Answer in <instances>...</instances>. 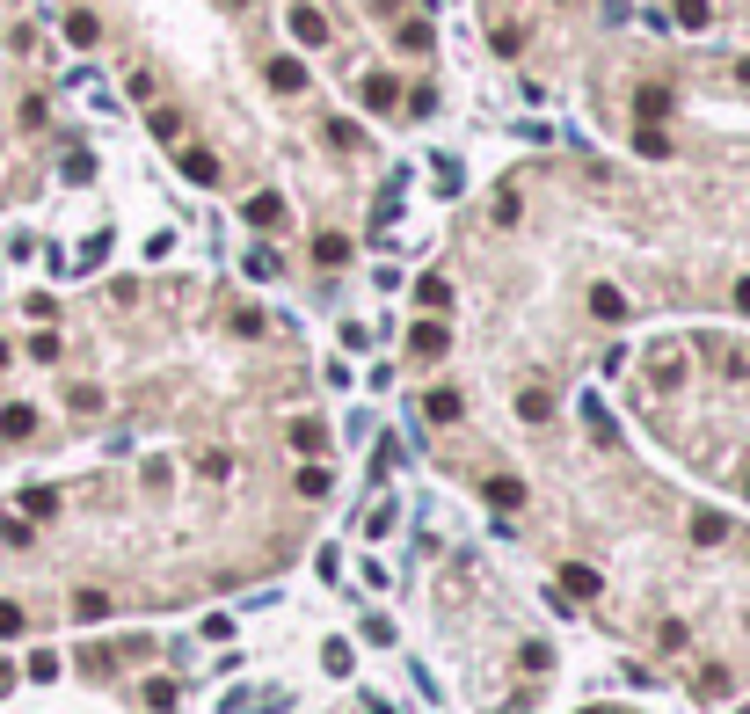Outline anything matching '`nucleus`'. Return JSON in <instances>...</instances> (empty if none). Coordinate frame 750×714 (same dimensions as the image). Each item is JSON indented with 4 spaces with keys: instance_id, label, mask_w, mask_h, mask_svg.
Returning a JSON list of instances; mask_svg holds the SVG:
<instances>
[{
    "instance_id": "obj_25",
    "label": "nucleus",
    "mask_w": 750,
    "mask_h": 714,
    "mask_svg": "<svg viewBox=\"0 0 750 714\" xmlns=\"http://www.w3.org/2000/svg\"><path fill=\"white\" fill-rule=\"evenodd\" d=\"M700 692H707V700H721V692H729V671H721V664H707V671H700Z\"/></svg>"
},
{
    "instance_id": "obj_18",
    "label": "nucleus",
    "mask_w": 750,
    "mask_h": 714,
    "mask_svg": "<svg viewBox=\"0 0 750 714\" xmlns=\"http://www.w3.org/2000/svg\"><path fill=\"white\" fill-rule=\"evenodd\" d=\"M591 314H598V321H619V314H626V299H619L612 285H598V292H591Z\"/></svg>"
},
{
    "instance_id": "obj_12",
    "label": "nucleus",
    "mask_w": 750,
    "mask_h": 714,
    "mask_svg": "<svg viewBox=\"0 0 750 714\" xmlns=\"http://www.w3.org/2000/svg\"><path fill=\"white\" fill-rule=\"evenodd\" d=\"M270 88H277V95H299V88H306V66H299V59H270Z\"/></svg>"
},
{
    "instance_id": "obj_1",
    "label": "nucleus",
    "mask_w": 750,
    "mask_h": 714,
    "mask_svg": "<svg viewBox=\"0 0 750 714\" xmlns=\"http://www.w3.org/2000/svg\"><path fill=\"white\" fill-rule=\"evenodd\" d=\"M670 109H678V95H670V88H656V81H649V88L634 95V117H641V125H663Z\"/></svg>"
},
{
    "instance_id": "obj_19",
    "label": "nucleus",
    "mask_w": 750,
    "mask_h": 714,
    "mask_svg": "<svg viewBox=\"0 0 750 714\" xmlns=\"http://www.w3.org/2000/svg\"><path fill=\"white\" fill-rule=\"evenodd\" d=\"M678 22H685V30H707L714 8H707V0H678Z\"/></svg>"
},
{
    "instance_id": "obj_22",
    "label": "nucleus",
    "mask_w": 750,
    "mask_h": 714,
    "mask_svg": "<svg viewBox=\"0 0 750 714\" xmlns=\"http://www.w3.org/2000/svg\"><path fill=\"white\" fill-rule=\"evenodd\" d=\"M22 511H37V518H51V511H59V488H30V496H22Z\"/></svg>"
},
{
    "instance_id": "obj_15",
    "label": "nucleus",
    "mask_w": 750,
    "mask_h": 714,
    "mask_svg": "<svg viewBox=\"0 0 750 714\" xmlns=\"http://www.w3.org/2000/svg\"><path fill=\"white\" fill-rule=\"evenodd\" d=\"M364 102H371V109H394V102H401V88H394L387 73H371V81H364Z\"/></svg>"
},
{
    "instance_id": "obj_20",
    "label": "nucleus",
    "mask_w": 750,
    "mask_h": 714,
    "mask_svg": "<svg viewBox=\"0 0 750 714\" xmlns=\"http://www.w3.org/2000/svg\"><path fill=\"white\" fill-rule=\"evenodd\" d=\"M66 37H73V44H95L102 30H95V15H88V8H73V15H66Z\"/></svg>"
},
{
    "instance_id": "obj_10",
    "label": "nucleus",
    "mask_w": 750,
    "mask_h": 714,
    "mask_svg": "<svg viewBox=\"0 0 750 714\" xmlns=\"http://www.w3.org/2000/svg\"><path fill=\"white\" fill-rule=\"evenodd\" d=\"M445 343H452V336H445V321H415V336H408V350H415V357H438Z\"/></svg>"
},
{
    "instance_id": "obj_9",
    "label": "nucleus",
    "mask_w": 750,
    "mask_h": 714,
    "mask_svg": "<svg viewBox=\"0 0 750 714\" xmlns=\"http://www.w3.org/2000/svg\"><path fill=\"white\" fill-rule=\"evenodd\" d=\"M248 227H285V197H277V190L248 197Z\"/></svg>"
},
{
    "instance_id": "obj_21",
    "label": "nucleus",
    "mask_w": 750,
    "mask_h": 714,
    "mask_svg": "<svg viewBox=\"0 0 750 714\" xmlns=\"http://www.w3.org/2000/svg\"><path fill=\"white\" fill-rule=\"evenodd\" d=\"M81 671H88V678H110V671H117V656H110V649H88V656H81Z\"/></svg>"
},
{
    "instance_id": "obj_33",
    "label": "nucleus",
    "mask_w": 750,
    "mask_h": 714,
    "mask_svg": "<svg viewBox=\"0 0 750 714\" xmlns=\"http://www.w3.org/2000/svg\"><path fill=\"white\" fill-rule=\"evenodd\" d=\"M8 685H15V671H8V664H0V692H8Z\"/></svg>"
},
{
    "instance_id": "obj_34",
    "label": "nucleus",
    "mask_w": 750,
    "mask_h": 714,
    "mask_svg": "<svg viewBox=\"0 0 750 714\" xmlns=\"http://www.w3.org/2000/svg\"><path fill=\"white\" fill-rule=\"evenodd\" d=\"M0 365H8V343H0Z\"/></svg>"
},
{
    "instance_id": "obj_8",
    "label": "nucleus",
    "mask_w": 750,
    "mask_h": 714,
    "mask_svg": "<svg viewBox=\"0 0 750 714\" xmlns=\"http://www.w3.org/2000/svg\"><path fill=\"white\" fill-rule=\"evenodd\" d=\"M692 539H700V546H721V539H729V511H692Z\"/></svg>"
},
{
    "instance_id": "obj_11",
    "label": "nucleus",
    "mask_w": 750,
    "mask_h": 714,
    "mask_svg": "<svg viewBox=\"0 0 750 714\" xmlns=\"http://www.w3.org/2000/svg\"><path fill=\"white\" fill-rule=\"evenodd\" d=\"M489 503H496V511H524V481H517V474H496V481H489Z\"/></svg>"
},
{
    "instance_id": "obj_3",
    "label": "nucleus",
    "mask_w": 750,
    "mask_h": 714,
    "mask_svg": "<svg viewBox=\"0 0 750 714\" xmlns=\"http://www.w3.org/2000/svg\"><path fill=\"white\" fill-rule=\"evenodd\" d=\"M175 160H183V176H190V183H197V190H211V183H219V160H211V153H204V146H183V153H175Z\"/></svg>"
},
{
    "instance_id": "obj_27",
    "label": "nucleus",
    "mask_w": 750,
    "mask_h": 714,
    "mask_svg": "<svg viewBox=\"0 0 750 714\" xmlns=\"http://www.w3.org/2000/svg\"><path fill=\"white\" fill-rule=\"evenodd\" d=\"M320 664H328V671L343 678V671H350V641H328V649H320Z\"/></svg>"
},
{
    "instance_id": "obj_35",
    "label": "nucleus",
    "mask_w": 750,
    "mask_h": 714,
    "mask_svg": "<svg viewBox=\"0 0 750 714\" xmlns=\"http://www.w3.org/2000/svg\"><path fill=\"white\" fill-rule=\"evenodd\" d=\"M743 496H750V481H743Z\"/></svg>"
},
{
    "instance_id": "obj_26",
    "label": "nucleus",
    "mask_w": 750,
    "mask_h": 714,
    "mask_svg": "<svg viewBox=\"0 0 750 714\" xmlns=\"http://www.w3.org/2000/svg\"><path fill=\"white\" fill-rule=\"evenodd\" d=\"M30 678H37V685H44V678H59V656H51V649H37V656H30Z\"/></svg>"
},
{
    "instance_id": "obj_2",
    "label": "nucleus",
    "mask_w": 750,
    "mask_h": 714,
    "mask_svg": "<svg viewBox=\"0 0 750 714\" xmlns=\"http://www.w3.org/2000/svg\"><path fill=\"white\" fill-rule=\"evenodd\" d=\"M517 416H524V423H554V387H540V379L517 387Z\"/></svg>"
},
{
    "instance_id": "obj_30",
    "label": "nucleus",
    "mask_w": 750,
    "mask_h": 714,
    "mask_svg": "<svg viewBox=\"0 0 750 714\" xmlns=\"http://www.w3.org/2000/svg\"><path fill=\"white\" fill-rule=\"evenodd\" d=\"M459 183H466V176H459V160H438V190H445V197H459Z\"/></svg>"
},
{
    "instance_id": "obj_31",
    "label": "nucleus",
    "mask_w": 750,
    "mask_h": 714,
    "mask_svg": "<svg viewBox=\"0 0 750 714\" xmlns=\"http://www.w3.org/2000/svg\"><path fill=\"white\" fill-rule=\"evenodd\" d=\"M8 634H22V606H8V598H0V641Z\"/></svg>"
},
{
    "instance_id": "obj_6",
    "label": "nucleus",
    "mask_w": 750,
    "mask_h": 714,
    "mask_svg": "<svg viewBox=\"0 0 750 714\" xmlns=\"http://www.w3.org/2000/svg\"><path fill=\"white\" fill-rule=\"evenodd\" d=\"M30 430H37V409H30V401H8V409H0V437H15V445H22Z\"/></svg>"
},
{
    "instance_id": "obj_7",
    "label": "nucleus",
    "mask_w": 750,
    "mask_h": 714,
    "mask_svg": "<svg viewBox=\"0 0 750 714\" xmlns=\"http://www.w3.org/2000/svg\"><path fill=\"white\" fill-rule=\"evenodd\" d=\"M292 37L299 44H328V15H320V8H292Z\"/></svg>"
},
{
    "instance_id": "obj_13",
    "label": "nucleus",
    "mask_w": 750,
    "mask_h": 714,
    "mask_svg": "<svg viewBox=\"0 0 750 714\" xmlns=\"http://www.w3.org/2000/svg\"><path fill=\"white\" fill-rule=\"evenodd\" d=\"M292 445H299V452H320V445H328V423L299 416V423H292Z\"/></svg>"
},
{
    "instance_id": "obj_28",
    "label": "nucleus",
    "mask_w": 750,
    "mask_h": 714,
    "mask_svg": "<svg viewBox=\"0 0 750 714\" xmlns=\"http://www.w3.org/2000/svg\"><path fill=\"white\" fill-rule=\"evenodd\" d=\"M146 707L168 714V707H175V685H168V678H153V685H146Z\"/></svg>"
},
{
    "instance_id": "obj_17",
    "label": "nucleus",
    "mask_w": 750,
    "mask_h": 714,
    "mask_svg": "<svg viewBox=\"0 0 750 714\" xmlns=\"http://www.w3.org/2000/svg\"><path fill=\"white\" fill-rule=\"evenodd\" d=\"M415 299H422V314H438V306H452V285H445V278H422Z\"/></svg>"
},
{
    "instance_id": "obj_24",
    "label": "nucleus",
    "mask_w": 750,
    "mask_h": 714,
    "mask_svg": "<svg viewBox=\"0 0 750 714\" xmlns=\"http://www.w3.org/2000/svg\"><path fill=\"white\" fill-rule=\"evenodd\" d=\"M299 496H328V467H306L299 474Z\"/></svg>"
},
{
    "instance_id": "obj_23",
    "label": "nucleus",
    "mask_w": 750,
    "mask_h": 714,
    "mask_svg": "<svg viewBox=\"0 0 750 714\" xmlns=\"http://www.w3.org/2000/svg\"><path fill=\"white\" fill-rule=\"evenodd\" d=\"M73 613H81V620H102V613H110V598H102V590H81Z\"/></svg>"
},
{
    "instance_id": "obj_29",
    "label": "nucleus",
    "mask_w": 750,
    "mask_h": 714,
    "mask_svg": "<svg viewBox=\"0 0 750 714\" xmlns=\"http://www.w3.org/2000/svg\"><path fill=\"white\" fill-rule=\"evenodd\" d=\"M401 44L408 51H430V22H401Z\"/></svg>"
},
{
    "instance_id": "obj_14",
    "label": "nucleus",
    "mask_w": 750,
    "mask_h": 714,
    "mask_svg": "<svg viewBox=\"0 0 750 714\" xmlns=\"http://www.w3.org/2000/svg\"><path fill=\"white\" fill-rule=\"evenodd\" d=\"M313 262H320V270H336V262H350V241H343V234H320V241H313Z\"/></svg>"
},
{
    "instance_id": "obj_5",
    "label": "nucleus",
    "mask_w": 750,
    "mask_h": 714,
    "mask_svg": "<svg viewBox=\"0 0 750 714\" xmlns=\"http://www.w3.org/2000/svg\"><path fill=\"white\" fill-rule=\"evenodd\" d=\"M422 416H430V423H459V416H466V401H459L452 387H430V394H422Z\"/></svg>"
},
{
    "instance_id": "obj_4",
    "label": "nucleus",
    "mask_w": 750,
    "mask_h": 714,
    "mask_svg": "<svg viewBox=\"0 0 750 714\" xmlns=\"http://www.w3.org/2000/svg\"><path fill=\"white\" fill-rule=\"evenodd\" d=\"M554 590H568V598H598V590H605V576H598V569H583V562H568Z\"/></svg>"
},
{
    "instance_id": "obj_16",
    "label": "nucleus",
    "mask_w": 750,
    "mask_h": 714,
    "mask_svg": "<svg viewBox=\"0 0 750 714\" xmlns=\"http://www.w3.org/2000/svg\"><path fill=\"white\" fill-rule=\"evenodd\" d=\"M634 146H641V160H670V139H663L656 125H641V132H634Z\"/></svg>"
},
{
    "instance_id": "obj_36",
    "label": "nucleus",
    "mask_w": 750,
    "mask_h": 714,
    "mask_svg": "<svg viewBox=\"0 0 750 714\" xmlns=\"http://www.w3.org/2000/svg\"><path fill=\"white\" fill-rule=\"evenodd\" d=\"M743 714H750V707H743Z\"/></svg>"
},
{
    "instance_id": "obj_32",
    "label": "nucleus",
    "mask_w": 750,
    "mask_h": 714,
    "mask_svg": "<svg viewBox=\"0 0 750 714\" xmlns=\"http://www.w3.org/2000/svg\"><path fill=\"white\" fill-rule=\"evenodd\" d=\"M736 306H743V314H750V278H743V285H736Z\"/></svg>"
}]
</instances>
